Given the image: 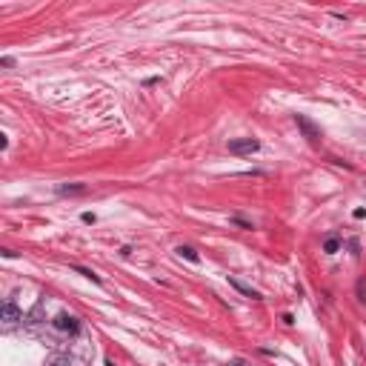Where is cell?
<instances>
[{
  "label": "cell",
  "mask_w": 366,
  "mask_h": 366,
  "mask_svg": "<svg viewBox=\"0 0 366 366\" xmlns=\"http://www.w3.org/2000/svg\"><path fill=\"white\" fill-rule=\"evenodd\" d=\"M295 120H298V126L304 129V134H306V137H309V140H318V137H321V132H318V129H315V126L309 123V120H306L304 115H298Z\"/></svg>",
  "instance_id": "3"
},
{
  "label": "cell",
  "mask_w": 366,
  "mask_h": 366,
  "mask_svg": "<svg viewBox=\"0 0 366 366\" xmlns=\"http://www.w3.org/2000/svg\"><path fill=\"white\" fill-rule=\"evenodd\" d=\"M258 149H260V143L252 140V137H241V140L229 143V152L232 155H252V152H258Z\"/></svg>",
  "instance_id": "1"
},
{
  "label": "cell",
  "mask_w": 366,
  "mask_h": 366,
  "mask_svg": "<svg viewBox=\"0 0 366 366\" xmlns=\"http://www.w3.org/2000/svg\"><path fill=\"white\" fill-rule=\"evenodd\" d=\"M57 192H60V195H83L86 186H83V183H66V186H60Z\"/></svg>",
  "instance_id": "6"
},
{
  "label": "cell",
  "mask_w": 366,
  "mask_h": 366,
  "mask_svg": "<svg viewBox=\"0 0 366 366\" xmlns=\"http://www.w3.org/2000/svg\"><path fill=\"white\" fill-rule=\"evenodd\" d=\"M229 283H232L235 286V289H238V292H241V295H246V298H252V301H258V292H255V289H249V286H246V283H241V280H235V277H232V280H229Z\"/></svg>",
  "instance_id": "5"
},
{
  "label": "cell",
  "mask_w": 366,
  "mask_h": 366,
  "mask_svg": "<svg viewBox=\"0 0 366 366\" xmlns=\"http://www.w3.org/2000/svg\"><path fill=\"white\" fill-rule=\"evenodd\" d=\"M54 329H60V332H75L81 329V323H78V318L75 315H69V312H60L57 318H54Z\"/></svg>",
  "instance_id": "2"
},
{
  "label": "cell",
  "mask_w": 366,
  "mask_h": 366,
  "mask_svg": "<svg viewBox=\"0 0 366 366\" xmlns=\"http://www.w3.org/2000/svg\"><path fill=\"white\" fill-rule=\"evenodd\" d=\"M338 249H340V241H338V238H329V241L323 243V252H326V255H335Z\"/></svg>",
  "instance_id": "8"
},
{
  "label": "cell",
  "mask_w": 366,
  "mask_h": 366,
  "mask_svg": "<svg viewBox=\"0 0 366 366\" xmlns=\"http://www.w3.org/2000/svg\"><path fill=\"white\" fill-rule=\"evenodd\" d=\"M178 255H180V258H186V260H192V263L200 260V258H197V252H195V246H183V243L178 246Z\"/></svg>",
  "instance_id": "7"
},
{
  "label": "cell",
  "mask_w": 366,
  "mask_h": 366,
  "mask_svg": "<svg viewBox=\"0 0 366 366\" xmlns=\"http://www.w3.org/2000/svg\"><path fill=\"white\" fill-rule=\"evenodd\" d=\"M3 321H6V323H18L20 321V309L12 304V301H6V304H3Z\"/></svg>",
  "instance_id": "4"
},
{
  "label": "cell",
  "mask_w": 366,
  "mask_h": 366,
  "mask_svg": "<svg viewBox=\"0 0 366 366\" xmlns=\"http://www.w3.org/2000/svg\"><path fill=\"white\" fill-rule=\"evenodd\" d=\"M52 366H69V360L66 357H57V360H52Z\"/></svg>",
  "instance_id": "9"
}]
</instances>
